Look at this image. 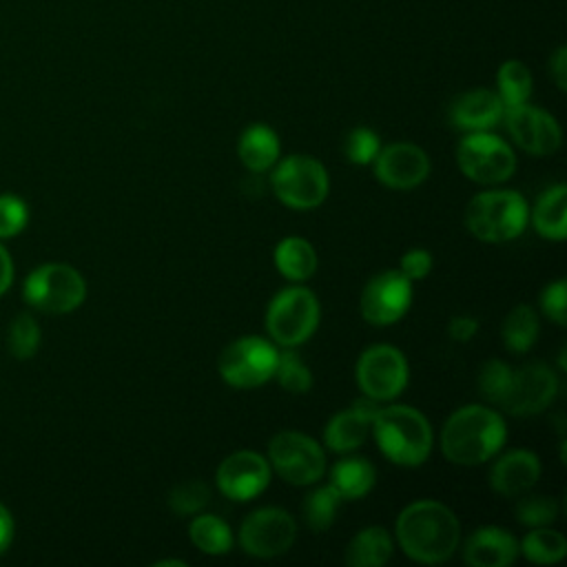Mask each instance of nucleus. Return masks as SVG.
I'll list each match as a JSON object with an SVG mask.
<instances>
[{
    "instance_id": "nucleus-34",
    "label": "nucleus",
    "mask_w": 567,
    "mask_h": 567,
    "mask_svg": "<svg viewBox=\"0 0 567 567\" xmlns=\"http://www.w3.org/2000/svg\"><path fill=\"white\" fill-rule=\"evenodd\" d=\"M210 501V489L204 481L199 478H190L184 481L179 485H175L168 494V507L177 514V516H190L197 514L206 507V503Z\"/></svg>"
},
{
    "instance_id": "nucleus-23",
    "label": "nucleus",
    "mask_w": 567,
    "mask_h": 567,
    "mask_svg": "<svg viewBox=\"0 0 567 567\" xmlns=\"http://www.w3.org/2000/svg\"><path fill=\"white\" fill-rule=\"evenodd\" d=\"M534 228L540 237L560 241L567 235V188L565 184H556L547 188L532 213Z\"/></svg>"
},
{
    "instance_id": "nucleus-26",
    "label": "nucleus",
    "mask_w": 567,
    "mask_h": 567,
    "mask_svg": "<svg viewBox=\"0 0 567 567\" xmlns=\"http://www.w3.org/2000/svg\"><path fill=\"white\" fill-rule=\"evenodd\" d=\"M330 485L341 498H361L374 485V467L365 458H341L330 470Z\"/></svg>"
},
{
    "instance_id": "nucleus-36",
    "label": "nucleus",
    "mask_w": 567,
    "mask_h": 567,
    "mask_svg": "<svg viewBox=\"0 0 567 567\" xmlns=\"http://www.w3.org/2000/svg\"><path fill=\"white\" fill-rule=\"evenodd\" d=\"M381 151V144H379V137L374 131L365 128V126H359V128H352L343 142V153L346 157L352 162V164H370L374 162L377 153Z\"/></svg>"
},
{
    "instance_id": "nucleus-6",
    "label": "nucleus",
    "mask_w": 567,
    "mask_h": 567,
    "mask_svg": "<svg viewBox=\"0 0 567 567\" xmlns=\"http://www.w3.org/2000/svg\"><path fill=\"white\" fill-rule=\"evenodd\" d=\"M319 323V301L303 288L292 286L272 297L266 310L268 334L286 348L299 346L310 339Z\"/></svg>"
},
{
    "instance_id": "nucleus-4",
    "label": "nucleus",
    "mask_w": 567,
    "mask_h": 567,
    "mask_svg": "<svg viewBox=\"0 0 567 567\" xmlns=\"http://www.w3.org/2000/svg\"><path fill=\"white\" fill-rule=\"evenodd\" d=\"M527 221V202L516 190L478 193L465 208V226L481 241H509L525 230Z\"/></svg>"
},
{
    "instance_id": "nucleus-32",
    "label": "nucleus",
    "mask_w": 567,
    "mask_h": 567,
    "mask_svg": "<svg viewBox=\"0 0 567 567\" xmlns=\"http://www.w3.org/2000/svg\"><path fill=\"white\" fill-rule=\"evenodd\" d=\"M7 348L16 359H31L40 348V326L38 321L22 312L18 315L7 332Z\"/></svg>"
},
{
    "instance_id": "nucleus-29",
    "label": "nucleus",
    "mask_w": 567,
    "mask_h": 567,
    "mask_svg": "<svg viewBox=\"0 0 567 567\" xmlns=\"http://www.w3.org/2000/svg\"><path fill=\"white\" fill-rule=\"evenodd\" d=\"M520 551L527 560L536 565H551L558 563L567 554V540L560 532L549 527H534L520 545Z\"/></svg>"
},
{
    "instance_id": "nucleus-15",
    "label": "nucleus",
    "mask_w": 567,
    "mask_h": 567,
    "mask_svg": "<svg viewBox=\"0 0 567 567\" xmlns=\"http://www.w3.org/2000/svg\"><path fill=\"white\" fill-rule=\"evenodd\" d=\"M505 126L514 142L532 155H551L563 140L558 122L543 109L529 106L527 102L516 106H505Z\"/></svg>"
},
{
    "instance_id": "nucleus-2",
    "label": "nucleus",
    "mask_w": 567,
    "mask_h": 567,
    "mask_svg": "<svg viewBox=\"0 0 567 567\" xmlns=\"http://www.w3.org/2000/svg\"><path fill=\"white\" fill-rule=\"evenodd\" d=\"M507 430L498 412L483 405L458 408L441 430V450L450 463L478 465L505 443Z\"/></svg>"
},
{
    "instance_id": "nucleus-5",
    "label": "nucleus",
    "mask_w": 567,
    "mask_h": 567,
    "mask_svg": "<svg viewBox=\"0 0 567 567\" xmlns=\"http://www.w3.org/2000/svg\"><path fill=\"white\" fill-rule=\"evenodd\" d=\"M22 295L40 312L64 315L84 301L86 284L69 264H42L27 277Z\"/></svg>"
},
{
    "instance_id": "nucleus-10",
    "label": "nucleus",
    "mask_w": 567,
    "mask_h": 567,
    "mask_svg": "<svg viewBox=\"0 0 567 567\" xmlns=\"http://www.w3.org/2000/svg\"><path fill=\"white\" fill-rule=\"evenodd\" d=\"M268 458L277 474L292 485L317 483L326 470L319 443L301 432H279L268 445Z\"/></svg>"
},
{
    "instance_id": "nucleus-27",
    "label": "nucleus",
    "mask_w": 567,
    "mask_h": 567,
    "mask_svg": "<svg viewBox=\"0 0 567 567\" xmlns=\"http://www.w3.org/2000/svg\"><path fill=\"white\" fill-rule=\"evenodd\" d=\"M188 536L199 551L210 556H221L233 547L230 527L219 516H213V514L195 516L188 527Z\"/></svg>"
},
{
    "instance_id": "nucleus-42",
    "label": "nucleus",
    "mask_w": 567,
    "mask_h": 567,
    "mask_svg": "<svg viewBox=\"0 0 567 567\" xmlns=\"http://www.w3.org/2000/svg\"><path fill=\"white\" fill-rule=\"evenodd\" d=\"M549 71H551V78H554L556 86L560 91H565V86H567V53H565L563 47L554 53V58L549 62Z\"/></svg>"
},
{
    "instance_id": "nucleus-39",
    "label": "nucleus",
    "mask_w": 567,
    "mask_h": 567,
    "mask_svg": "<svg viewBox=\"0 0 567 567\" xmlns=\"http://www.w3.org/2000/svg\"><path fill=\"white\" fill-rule=\"evenodd\" d=\"M565 299H567V284H565V279H556L540 295L543 312L551 321H556L558 326H565Z\"/></svg>"
},
{
    "instance_id": "nucleus-18",
    "label": "nucleus",
    "mask_w": 567,
    "mask_h": 567,
    "mask_svg": "<svg viewBox=\"0 0 567 567\" xmlns=\"http://www.w3.org/2000/svg\"><path fill=\"white\" fill-rule=\"evenodd\" d=\"M379 405L372 399H359L354 401V405L346 412L334 414L323 432V441L332 452H350L354 447H359L370 430V423L377 414Z\"/></svg>"
},
{
    "instance_id": "nucleus-40",
    "label": "nucleus",
    "mask_w": 567,
    "mask_h": 567,
    "mask_svg": "<svg viewBox=\"0 0 567 567\" xmlns=\"http://www.w3.org/2000/svg\"><path fill=\"white\" fill-rule=\"evenodd\" d=\"M432 270V255L423 248H414V250H408L403 257H401V272L414 281V279H423L427 272Z\"/></svg>"
},
{
    "instance_id": "nucleus-24",
    "label": "nucleus",
    "mask_w": 567,
    "mask_h": 567,
    "mask_svg": "<svg viewBox=\"0 0 567 567\" xmlns=\"http://www.w3.org/2000/svg\"><path fill=\"white\" fill-rule=\"evenodd\" d=\"M392 556V538L383 527L361 529L346 547V563L352 567H381Z\"/></svg>"
},
{
    "instance_id": "nucleus-1",
    "label": "nucleus",
    "mask_w": 567,
    "mask_h": 567,
    "mask_svg": "<svg viewBox=\"0 0 567 567\" xmlns=\"http://www.w3.org/2000/svg\"><path fill=\"white\" fill-rule=\"evenodd\" d=\"M458 538V518L439 501H414L396 518V540L403 554L416 563L447 560L456 551Z\"/></svg>"
},
{
    "instance_id": "nucleus-43",
    "label": "nucleus",
    "mask_w": 567,
    "mask_h": 567,
    "mask_svg": "<svg viewBox=\"0 0 567 567\" xmlns=\"http://www.w3.org/2000/svg\"><path fill=\"white\" fill-rule=\"evenodd\" d=\"M11 540H13V516L0 503V554H4L9 549Z\"/></svg>"
},
{
    "instance_id": "nucleus-28",
    "label": "nucleus",
    "mask_w": 567,
    "mask_h": 567,
    "mask_svg": "<svg viewBox=\"0 0 567 567\" xmlns=\"http://www.w3.org/2000/svg\"><path fill=\"white\" fill-rule=\"evenodd\" d=\"M538 317L527 303H518L503 321V341L512 352H527L538 339Z\"/></svg>"
},
{
    "instance_id": "nucleus-35",
    "label": "nucleus",
    "mask_w": 567,
    "mask_h": 567,
    "mask_svg": "<svg viewBox=\"0 0 567 567\" xmlns=\"http://www.w3.org/2000/svg\"><path fill=\"white\" fill-rule=\"evenodd\" d=\"M558 503L545 494H527L516 503V518L527 527H543L556 520Z\"/></svg>"
},
{
    "instance_id": "nucleus-30",
    "label": "nucleus",
    "mask_w": 567,
    "mask_h": 567,
    "mask_svg": "<svg viewBox=\"0 0 567 567\" xmlns=\"http://www.w3.org/2000/svg\"><path fill=\"white\" fill-rule=\"evenodd\" d=\"M343 498L339 496V492L328 483L321 485L317 489H312L306 498H303V520L312 532H326L332 523H334V514L337 507Z\"/></svg>"
},
{
    "instance_id": "nucleus-38",
    "label": "nucleus",
    "mask_w": 567,
    "mask_h": 567,
    "mask_svg": "<svg viewBox=\"0 0 567 567\" xmlns=\"http://www.w3.org/2000/svg\"><path fill=\"white\" fill-rule=\"evenodd\" d=\"M29 219L27 204L16 195H0V237H16Z\"/></svg>"
},
{
    "instance_id": "nucleus-11",
    "label": "nucleus",
    "mask_w": 567,
    "mask_h": 567,
    "mask_svg": "<svg viewBox=\"0 0 567 567\" xmlns=\"http://www.w3.org/2000/svg\"><path fill=\"white\" fill-rule=\"evenodd\" d=\"M357 383L368 399L390 401L408 383V361L394 346H372L357 361Z\"/></svg>"
},
{
    "instance_id": "nucleus-21",
    "label": "nucleus",
    "mask_w": 567,
    "mask_h": 567,
    "mask_svg": "<svg viewBox=\"0 0 567 567\" xmlns=\"http://www.w3.org/2000/svg\"><path fill=\"white\" fill-rule=\"evenodd\" d=\"M505 104L498 93L489 89H474L463 93L450 106V122L461 131H487L498 120H503Z\"/></svg>"
},
{
    "instance_id": "nucleus-17",
    "label": "nucleus",
    "mask_w": 567,
    "mask_h": 567,
    "mask_svg": "<svg viewBox=\"0 0 567 567\" xmlns=\"http://www.w3.org/2000/svg\"><path fill=\"white\" fill-rule=\"evenodd\" d=\"M430 173L427 153L410 142H396L381 148L374 157V175L381 184L396 190L419 186Z\"/></svg>"
},
{
    "instance_id": "nucleus-19",
    "label": "nucleus",
    "mask_w": 567,
    "mask_h": 567,
    "mask_svg": "<svg viewBox=\"0 0 567 567\" xmlns=\"http://www.w3.org/2000/svg\"><path fill=\"white\" fill-rule=\"evenodd\" d=\"M540 476V461L529 450H512L489 472V485L501 496H518L532 489Z\"/></svg>"
},
{
    "instance_id": "nucleus-7",
    "label": "nucleus",
    "mask_w": 567,
    "mask_h": 567,
    "mask_svg": "<svg viewBox=\"0 0 567 567\" xmlns=\"http://www.w3.org/2000/svg\"><path fill=\"white\" fill-rule=\"evenodd\" d=\"M270 186L281 204L308 210L326 199L330 184L321 162L310 155H288L272 171Z\"/></svg>"
},
{
    "instance_id": "nucleus-31",
    "label": "nucleus",
    "mask_w": 567,
    "mask_h": 567,
    "mask_svg": "<svg viewBox=\"0 0 567 567\" xmlns=\"http://www.w3.org/2000/svg\"><path fill=\"white\" fill-rule=\"evenodd\" d=\"M532 93V73L520 60H507L498 69V97L505 106L527 102Z\"/></svg>"
},
{
    "instance_id": "nucleus-45",
    "label": "nucleus",
    "mask_w": 567,
    "mask_h": 567,
    "mask_svg": "<svg viewBox=\"0 0 567 567\" xmlns=\"http://www.w3.org/2000/svg\"><path fill=\"white\" fill-rule=\"evenodd\" d=\"M162 565H177V567H179V565H184V563H182V560H159L157 567H162Z\"/></svg>"
},
{
    "instance_id": "nucleus-14",
    "label": "nucleus",
    "mask_w": 567,
    "mask_h": 567,
    "mask_svg": "<svg viewBox=\"0 0 567 567\" xmlns=\"http://www.w3.org/2000/svg\"><path fill=\"white\" fill-rule=\"evenodd\" d=\"M412 301V284L401 270H385L372 277L361 292V315L372 326L399 321Z\"/></svg>"
},
{
    "instance_id": "nucleus-33",
    "label": "nucleus",
    "mask_w": 567,
    "mask_h": 567,
    "mask_svg": "<svg viewBox=\"0 0 567 567\" xmlns=\"http://www.w3.org/2000/svg\"><path fill=\"white\" fill-rule=\"evenodd\" d=\"M275 377H277L279 385L292 394H303L312 388L310 368L299 359V354L295 350L279 352Z\"/></svg>"
},
{
    "instance_id": "nucleus-44",
    "label": "nucleus",
    "mask_w": 567,
    "mask_h": 567,
    "mask_svg": "<svg viewBox=\"0 0 567 567\" xmlns=\"http://www.w3.org/2000/svg\"><path fill=\"white\" fill-rule=\"evenodd\" d=\"M13 281V261L11 255L7 252V248L0 244V295H4L9 290Z\"/></svg>"
},
{
    "instance_id": "nucleus-12",
    "label": "nucleus",
    "mask_w": 567,
    "mask_h": 567,
    "mask_svg": "<svg viewBox=\"0 0 567 567\" xmlns=\"http://www.w3.org/2000/svg\"><path fill=\"white\" fill-rule=\"evenodd\" d=\"M297 536L295 518L279 507H261L248 514L239 527V545L257 558H272L290 549Z\"/></svg>"
},
{
    "instance_id": "nucleus-16",
    "label": "nucleus",
    "mask_w": 567,
    "mask_h": 567,
    "mask_svg": "<svg viewBox=\"0 0 567 567\" xmlns=\"http://www.w3.org/2000/svg\"><path fill=\"white\" fill-rule=\"evenodd\" d=\"M270 483L268 461L250 450L226 456L217 467V487L233 501H250Z\"/></svg>"
},
{
    "instance_id": "nucleus-41",
    "label": "nucleus",
    "mask_w": 567,
    "mask_h": 567,
    "mask_svg": "<svg viewBox=\"0 0 567 567\" xmlns=\"http://www.w3.org/2000/svg\"><path fill=\"white\" fill-rule=\"evenodd\" d=\"M478 330V323L474 317H467V315H461V317H454L447 326V332L454 341H470L474 337V332Z\"/></svg>"
},
{
    "instance_id": "nucleus-3",
    "label": "nucleus",
    "mask_w": 567,
    "mask_h": 567,
    "mask_svg": "<svg viewBox=\"0 0 567 567\" xmlns=\"http://www.w3.org/2000/svg\"><path fill=\"white\" fill-rule=\"evenodd\" d=\"M370 425L381 452L396 465L416 467L432 450V427L410 405L379 408Z\"/></svg>"
},
{
    "instance_id": "nucleus-25",
    "label": "nucleus",
    "mask_w": 567,
    "mask_h": 567,
    "mask_svg": "<svg viewBox=\"0 0 567 567\" xmlns=\"http://www.w3.org/2000/svg\"><path fill=\"white\" fill-rule=\"evenodd\" d=\"M275 266L290 281H306L317 270V252L301 237H286L275 248Z\"/></svg>"
},
{
    "instance_id": "nucleus-22",
    "label": "nucleus",
    "mask_w": 567,
    "mask_h": 567,
    "mask_svg": "<svg viewBox=\"0 0 567 567\" xmlns=\"http://www.w3.org/2000/svg\"><path fill=\"white\" fill-rule=\"evenodd\" d=\"M239 159L252 173H264L279 159V137L266 124L248 126L239 137Z\"/></svg>"
},
{
    "instance_id": "nucleus-9",
    "label": "nucleus",
    "mask_w": 567,
    "mask_h": 567,
    "mask_svg": "<svg viewBox=\"0 0 567 567\" xmlns=\"http://www.w3.org/2000/svg\"><path fill=\"white\" fill-rule=\"evenodd\" d=\"M456 162L465 177L478 184H498L516 171V157L507 142L487 133L474 131L456 148Z\"/></svg>"
},
{
    "instance_id": "nucleus-8",
    "label": "nucleus",
    "mask_w": 567,
    "mask_h": 567,
    "mask_svg": "<svg viewBox=\"0 0 567 567\" xmlns=\"http://www.w3.org/2000/svg\"><path fill=\"white\" fill-rule=\"evenodd\" d=\"M279 350L261 337H241L219 354V374L233 388H257L275 377Z\"/></svg>"
},
{
    "instance_id": "nucleus-37",
    "label": "nucleus",
    "mask_w": 567,
    "mask_h": 567,
    "mask_svg": "<svg viewBox=\"0 0 567 567\" xmlns=\"http://www.w3.org/2000/svg\"><path fill=\"white\" fill-rule=\"evenodd\" d=\"M509 377H512V368L505 363V361H498V359H489L481 372H478V390L481 394L492 401V403H498V399L503 396L507 383H509Z\"/></svg>"
},
{
    "instance_id": "nucleus-20",
    "label": "nucleus",
    "mask_w": 567,
    "mask_h": 567,
    "mask_svg": "<svg viewBox=\"0 0 567 567\" xmlns=\"http://www.w3.org/2000/svg\"><path fill=\"white\" fill-rule=\"evenodd\" d=\"M516 554L518 543L503 527H481L463 545V558L472 567H507Z\"/></svg>"
},
{
    "instance_id": "nucleus-13",
    "label": "nucleus",
    "mask_w": 567,
    "mask_h": 567,
    "mask_svg": "<svg viewBox=\"0 0 567 567\" xmlns=\"http://www.w3.org/2000/svg\"><path fill=\"white\" fill-rule=\"evenodd\" d=\"M558 394V379L545 363H527L512 370L498 405L509 414L529 416L543 412Z\"/></svg>"
}]
</instances>
